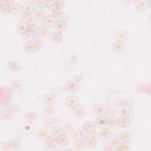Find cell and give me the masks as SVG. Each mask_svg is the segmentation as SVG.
I'll list each match as a JSON object with an SVG mask.
<instances>
[{
  "mask_svg": "<svg viewBox=\"0 0 151 151\" xmlns=\"http://www.w3.org/2000/svg\"><path fill=\"white\" fill-rule=\"evenodd\" d=\"M40 48V45L37 42L33 41L31 42H25L22 45V50L27 54H31L38 51Z\"/></svg>",
  "mask_w": 151,
  "mask_h": 151,
  "instance_id": "obj_1",
  "label": "cell"
},
{
  "mask_svg": "<svg viewBox=\"0 0 151 151\" xmlns=\"http://www.w3.org/2000/svg\"><path fill=\"white\" fill-rule=\"evenodd\" d=\"M45 142V147H47V149H53L57 146V145H58L57 136L52 134L50 135L49 134Z\"/></svg>",
  "mask_w": 151,
  "mask_h": 151,
  "instance_id": "obj_2",
  "label": "cell"
},
{
  "mask_svg": "<svg viewBox=\"0 0 151 151\" xmlns=\"http://www.w3.org/2000/svg\"><path fill=\"white\" fill-rule=\"evenodd\" d=\"M65 104L70 108L74 109L78 105H79L80 100L78 97L76 95H70L66 99L65 101Z\"/></svg>",
  "mask_w": 151,
  "mask_h": 151,
  "instance_id": "obj_3",
  "label": "cell"
},
{
  "mask_svg": "<svg viewBox=\"0 0 151 151\" xmlns=\"http://www.w3.org/2000/svg\"><path fill=\"white\" fill-rule=\"evenodd\" d=\"M65 88L71 93H76L79 90L80 86L77 81L73 79H70L66 82Z\"/></svg>",
  "mask_w": 151,
  "mask_h": 151,
  "instance_id": "obj_4",
  "label": "cell"
},
{
  "mask_svg": "<svg viewBox=\"0 0 151 151\" xmlns=\"http://www.w3.org/2000/svg\"><path fill=\"white\" fill-rule=\"evenodd\" d=\"M134 4L136 9L137 11H145L149 8L150 2L149 1L139 0V1H135L134 2Z\"/></svg>",
  "mask_w": 151,
  "mask_h": 151,
  "instance_id": "obj_5",
  "label": "cell"
},
{
  "mask_svg": "<svg viewBox=\"0 0 151 151\" xmlns=\"http://www.w3.org/2000/svg\"><path fill=\"white\" fill-rule=\"evenodd\" d=\"M99 138L102 140H108L111 136V129L107 127H101L98 132Z\"/></svg>",
  "mask_w": 151,
  "mask_h": 151,
  "instance_id": "obj_6",
  "label": "cell"
},
{
  "mask_svg": "<svg viewBox=\"0 0 151 151\" xmlns=\"http://www.w3.org/2000/svg\"><path fill=\"white\" fill-rule=\"evenodd\" d=\"M50 34V29L45 26L40 27L39 29L36 32L37 36L42 40H45L49 37V35Z\"/></svg>",
  "mask_w": 151,
  "mask_h": 151,
  "instance_id": "obj_7",
  "label": "cell"
},
{
  "mask_svg": "<svg viewBox=\"0 0 151 151\" xmlns=\"http://www.w3.org/2000/svg\"><path fill=\"white\" fill-rule=\"evenodd\" d=\"M63 35L61 32H58L57 31H54L50 32L49 35L50 40L51 42L54 44H58L63 40Z\"/></svg>",
  "mask_w": 151,
  "mask_h": 151,
  "instance_id": "obj_8",
  "label": "cell"
},
{
  "mask_svg": "<svg viewBox=\"0 0 151 151\" xmlns=\"http://www.w3.org/2000/svg\"><path fill=\"white\" fill-rule=\"evenodd\" d=\"M57 100V97L54 93H49L45 94L42 97V101L46 105H53Z\"/></svg>",
  "mask_w": 151,
  "mask_h": 151,
  "instance_id": "obj_9",
  "label": "cell"
},
{
  "mask_svg": "<svg viewBox=\"0 0 151 151\" xmlns=\"http://www.w3.org/2000/svg\"><path fill=\"white\" fill-rule=\"evenodd\" d=\"M116 41L124 42L129 40V33L124 30H118L116 32Z\"/></svg>",
  "mask_w": 151,
  "mask_h": 151,
  "instance_id": "obj_10",
  "label": "cell"
},
{
  "mask_svg": "<svg viewBox=\"0 0 151 151\" xmlns=\"http://www.w3.org/2000/svg\"><path fill=\"white\" fill-rule=\"evenodd\" d=\"M107 111V108L105 105L98 103L93 107V113L97 116H104Z\"/></svg>",
  "mask_w": 151,
  "mask_h": 151,
  "instance_id": "obj_11",
  "label": "cell"
},
{
  "mask_svg": "<svg viewBox=\"0 0 151 151\" xmlns=\"http://www.w3.org/2000/svg\"><path fill=\"white\" fill-rule=\"evenodd\" d=\"M120 116L132 121L134 118V112L130 108L123 107L120 110Z\"/></svg>",
  "mask_w": 151,
  "mask_h": 151,
  "instance_id": "obj_12",
  "label": "cell"
},
{
  "mask_svg": "<svg viewBox=\"0 0 151 151\" xmlns=\"http://www.w3.org/2000/svg\"><path fill=\"white\" fill-rule=\"evenodd\" d=\"M32 17L34 19H36L37 21H40L43 20V19L45 18V17L47 15L44 9H41L40 8H37L34 10V11L32 14Z\"/></svg>",
  "mask_w": 151,
  "mask_h": 151,
  "instance_id": "obj_13",
  "label": "cell"
},
{
  "mask_svg": "<svg viewBox=\"0 0 151 151\" xmlns=\"http://www.w3.org/2000/svg\"><path fill=\"white\" fill-rule=\"evenodd\" d=\"M55 22L56 19L54 18V17L52 15L50 14L47 15L42 21L43 26H45L48 28L51 27H54Z\"/></svg>",
  "mask_w": 151,
  "mask_h": 151,
  "instance_id": "obj_14",
  "label": "cell"
},
{
  "mask_svg": "<svg viewBox=\"0 0 151 151\" xmlns=\"http://www.w3.org/2000/svg\"><path fill=\"white\" fill-rule=\"evenodd\" d=\"M35 6L34 2L31 1H27L21 5V11L22 12H25L32 14V12L35 9Z\"/></svg>",
  "mask_w": 151,
  "mask_h": 151,
  "instance_id": "obj_15",
  "label": "cell"
},
{
  "mask_svg": "<svg viewBox=\"0 0 151 151\" xmlns=\"http://www.w3.org/2000/svg\"><path fill=\"white\" fill-rule=\"evenodd\" d=\"M73 114L75 117L81 118L86 115V111L83 106L79 104L73 109Z\"/></svg>",
  "mask_w": 151,
  "mask_h": 151,
  "instance_id": "obj_16",
  "label": "cell"
},
{
  "mask_svg": "<svg viewBox=\"0 0 151 151\" xmlns=\"http://www.w3.org/2000/svg\"><path fill=\"white\" fill-rule=\"evenodd\" d=\"M54 27L55 28V31L62 33L67 27V22L64 19H57L56 20Z\"/></svg>",
  "mask_w": 151,
  "mask_h": 151,
  "instance_id": "obj_17",
  "label": "cell"
},
{
  "mask_svg": "<svg viewBox=\"0 0 151 151\" xmlns=\"http://www.w3.org/2000/svg\"><path fill=\"white\" fill-rule=\"evenodd\" d=\"M131 121L128 119L119 116L116 119V123L117 126H119L120 128H126L130 124Z\"/></svg>",
  "mask_w": 151,
  "mask_h": 151,
  "instance_id": "obj_18",
  "label": "cell"
},
{
  "mask_svg": "<svg viewBox=\"0 0 151 151\" xmlns=\"http://www.w3.org/2000/svg\"><path fill=\"white\" fill-rule=\"evenodd\" d=\"M49 136V133L47 128L41 127L39 129L36 133V137L40 140H45Z\"/></svg>",
  "mask_w": 151,
  "mask_h": 151,
  "instance_id": "obj_19",
  "label": "cell"
},
{
  "mask_svg": "<svg viewBox=\"0 0 151 151\" xmlns=\"http://www.w3.org/2000/svg\"><path fill=\"white\" fill-rule=\"evenodd\" d=\"M57 141L58 146L64 147L69 143V137L65 133H64L57 136Z\"/></svg>",
  "mask_w": 151,
  "mask_h": 151,
  "instance_id": "obj_20",
  "label": "cell"
},
{
  "mask_svg": "<svg viewBox=\"0 0 151 151\" xmlns=\"http://www.w3.org/2000/svg\"><path fill=\"white\" fill-rule=\"evenodd\" d=\"M109 143L111 146L113 150H117L118 149V146L121 142V140L119 138V136L117 135H114L110 137Z\"/></svg>",
  "mask_w": 151,
  "mask_h": 151,
  "instance_id": "obj_21",
  "label": "cell"
},
{
  "mask_svg": "<svg viewBox=\"0 0 151 151\" xmlns=\"http://www.w3.org/2000/svg\"><path fill=\"white\" fill-rule=\"evenodd\" d=\"M12 116H14L12 113V112L11 111V110H9V108H6V109H4V110H2L1 113V117L2 120H3L4 122H8L9 120H11V119L12 118Z\"/></svg>",
  "mask_w": 151,
  "mask_h": 151,
  "instance_id": "obj_22",
  "label": "cell"
},
{
  "mask_svg": "<svg viewBox=\"0 0 151 151\" xmlns=\"http://www.w3.org/2000/svg\"><path fill=\"white\" fill-rule=\"evenodd\" d=\"M28 30V23L21 21L18 23L17 25V31L18 33L23 35L25 32H26Z\"/></svg>",
  "mask_w": 151,
  "mask_h": 151,
  "instance_id": "obj_23",
  "label": "cell"
},
{
  "mask_svg": "<svg viewBox=\"0 0 151 151\" xmlns=\"http://www.w3.org/2000/svg\"><path fill=\"white\" fill-rule=\"evenodd\" d=\"M96 127V126L94 122L92 121H86L83 124V129L87 133H89L95 130Z\"/></svg>",
  "mask_w": 151,
  "mask_h": 151,
  "instance_id": "obj_24",
  "label": "cell"
},
{
  "mask_svg": "<svg viewBox=\"0 0 151 151\" xmlns=\"http://www.w3.org/2000/svg\"><path fill=\"white\" fill-rule=\"evenodd\" d=\"M124 48V45L123 42L116 41L111 46V50L113 52L116 53H119L121 52Z\"/></svg>",
  "mask_w": 151,
  "mask_h": 151,
  "instance_id": "obj_25",
  "label": "cell"
},
{
  "mask_svg": "<svg viewBox=\"0 0 151 151\" xmlns=\"http://www.w3.org/2000/svg\"><path fill=\"white\" fill-rule=\"evenodd\" d=\"M36 35V32L28 29L22 35V37L25 42H31L34 40Z\"/></svg>",
  "mask_w": 151,
  "mask_h": 151,
  "instance_id": "obj_26",
  "label": "cell"
},
{
  "mask_svg": "<svg viewBox=\"0 0 151 151\" xmlns=\"http://www.w3.org/2000/svg\"><path fill=\"white\" fill-rule=\"evenodd\" d=\"M119 138L121 142H129L132 139V134L129 131L124 130L122 131L119 134Z\"/></svg>",
  "mask_w": 151,
  "mask_h": 151,
  "instance_id": "obj_27",
  "label": "cell"
},
{
  "mask_svg": "<svg viewBox=\"0 0 151 151\" xmlns=\"http://www.w3.org/2000/svg\"><path fill=\"white\" fill-rule=\"evenodd\" d=\"M25 118L27 122L32 123L37 120L38 118V114L34 111H29L26 113Z\"/></svg>",
  "mask_w": 151,
  "mask_h": 151,
  "instance_id": "obj_28",
  "label": "cell"
},
{
  "mask_svg": "<svg viewBox=\"0 0 151 151\" xmlns=\"http://www.w3.org/2000/svg\"><path fill=\"white\" fill-rule=\"evenodd\" d=\"M28 26L29 30L35 32H36L37 30L39 29V28L40 27L38 21H37L34 18H32L31 20H30L28 22Z\"/></svg>",
  "mask_w": 151,
  "mask_h": 151,
  "instance_id": "obj_29",
  "label": "cell"
},
{
  "mask_svg": "<svg viewBox=\"0 0 151 151\" xmlns=\"http://www.w3.org/2000/svg\"><path fill=\"white\" fill-rule=\"evenodd\" d=\"M20 11H21V5L19 4L13 2L9 4V12L11 14H15L18 13Z\"/></svg>",
  "mask_w": 151,
  "mask_h": 151,
  "instance_id": "obj_30",
  "label": "cell"
},
{
  "mask_svg": "<svg viewBox=\"0 0 151 151\" xmlns=\"http://www.w3.org/2000/svg\"><path fill=\"white\" fill-rule=\"evenodd\" d=\"M9 142L11 150H17L20 149L21 147V142L19 139H12Z\"/></svg>",
  "mask_w": 151,
  "mask_h": 151,
  "instance_id": "obj_31",
  "label": "cell"
},
{
  "mask_svg": "<svg viewBox=\"0 0 151 151\" xmlns=\"http://www.w3.org/2000/svg\"><path fill=\"white\" fill-rule=\"evenodd\" d=\"M73 148L76 150H83L86 149L84 141L81 139L75 140L73 143Z\"/></svg>",
  "mask_w": 151,
  "mask_h": 151,
  "instance_id": "obj_32",
  "label": "cell"
},
{
  "mask_svg": "<svg viewBox=\"0 0 151 151\" xmlns=\"http://www.w3.org/2000/svg\"><path fill=\"white\" fill-rule=\"evenodd\" d=\"M97 140L94 139H85V145L86 148L88 149H93L96 147L97 145Z\"/></svg>",
  "mask_w": 151,
  "mask_h": 151,
  "instance_id": "obj_33",
  "label": "cell"
},
{
  "mask_svg": "<svg viewBox=\"0 0 151 151\" xmlns=\"http://www.w3.org/2000/svg\"><path fill=\"white\" fill-rule=\"evenodd\" d=\"M70 137L74 141L77 140H80V139H81V138L83 137V133L80 130H73L70 132Z\"/></svg>",
  "mask_w": 151,
  "mask_h": 151,
  "instance_id": "obj_34",
  "label": "cell"
},
{
  "mask_svg": "<svg viewBox=\"0 0 151 151\" xmlns=\"http://www.w3.org/2000/svg\"><path fill=\"white\" fill-rule=\"evenodd\" d=\"M106 119L107 118L104 116H97L94 121L96 126L99 127L104 126L106 123Z\"/></svg>",
  "mask_w": 151,
  "mask_h": 151,
  "instance_id": "obj_35",
  "label": "cell"
},
{
  "mask_svg": "<svg viewBox=\"0 0 151 151\" xmlns=\"http://www.w3.org/2000/svg\"><path fill=\"white\" fill-rule=\"evenodd\" d=\"M0 11L4 15H7L9 12V5L6 3V1L0 2Z\"/></svg>",
  "mask_w": 151,
  "mask_h": 151,
  "instance_id": "obj_36",
  "label": "cell"
},
{
  "mask_svg": "<svg viewBox=\"0 0 151 151\" xmlns=\"http://www.w3.org/2000/svg\"><path fill=\"white\" fill-rule=\"evenodd\" d=\"M105 126L110 129H115L116 127L117 126L116 123V119H114V117H109L107 118Z\"/></svg>",
  "mask_w": 151,
  "mask_h": 151,
  "instance_id": "obj_37",
  "label": "cell"
},
{
  "mask_svg": "<svg viewBox=\"0 0 151 151\" xmlns=\"http://www.w3.org/2000/svg\"><path fill=\"white\" fill-rule=\"evenodd\" d=\"M51 133L56 136H58L60 134L65 133L64 128L59 126H54L51 128Z\"/></svg>",
  "mask_w": 151,
  "mask_h": 151,
  "instance_id": "obj_38",
  "label": "cell"
},
{
  "mask_svg": "<svg viewBox=\"0 0 151 151\" xmlns=\"http://www.w3.org/2000/svg\"><path fill=\"white\" fill-rule=\"evenodd\" d=\"M52 15L54 17V18L57 20V19H61V18L63 17L64 15V11L63 9H60V8H56L55 9H54L52 11Z\"/></svg>",
  "mask_w": 151,
  "mask_h": 151,
  "instance_id": "obj_39",
  "label": "cell"
},
{
  "mask_svg": "<svg viewBox=\"0 0 151 151\" xmlns=\"http://www.w3.org/2000/svg\"><path fill=\"white\" fill-rule=\"evenodd\" d=\"M33 18L32 15L31 13L25 12H22L21 14V19L22 21L28 22L30 20H31Z\"/></svg>",
  "mask_w": 151,
  "mask_h": 151,
  "instance_id": "obj_40",
  "label": "cell"
},
{
  "mask_svg": "<svg viewBox=\"0 0 151 151\" xmlns=\"http://www.w3.org/2000/svg\"><path fill=\"white\" fill-rule=\"evenodd\" d=\"M86 139H94V140H97L99 139L98 132H96V130L92 131L91 132L87 133V134L86 135Z\"/></svg>",
  "mask_w": 151,
  "mask_h": 151,
  "instance_id": "obj_41",
  "label": "cell"
},
{
  "mask_svg": "<svg viewBox=\"0 0 151 151\" xmlns=\"http://www.w3.org/2000/svg\"><path fill=\"white\" fill-rule=\"evenodd\" d=\"M44 112L46 115H52L54 112V106L52 105H46L44 109Z\"/></svg>",
  "mask_w": 151,
  "mask_h": 151,
  "instance_id": "obj_42",
  "label": "cell"
},
{
  "mask_svg": "<svg viewBox=\"0 0 151 151\" xmlns=\"http://www.w3.org/2000/svg\"><path fill=\"white\" fill-rule=\"evenodd\" d=\"M130 149V146L129 145L128 142H121L118 146V150H129Z\"/></svg>",
  "mask_w": 151,
  "mask_h": 151,
  "instance_id": "obj_43",
  "label": "cell"
},
{
  "mask_svg": "<svg viewBox=\"0 0 151 151\" xmlns=\"http://www.w3.org/2000/svg\"><path fill=\"white\" fill-rule=\"evenodd\" d=\"M8 67L11 71H16L19 68V64L16 62H9L8 64Z\"/></svg>",
  "mask_w": 151,
  "mask_h": 151,
  "instance_id": "obj_44",
  "label": "cell"
},
{
  "mask_svg": "<svg viewBox=\"0 0 151 151\" xmlns=\"http://www.w3.org/2000/svg\"><path fill=\"white\" fill-rule=\"evenodd\" d=\"M47 8H48V9H49L50 11H53L56 8H57L56 1H54V0L48 1Z\"/></svg>",
  "mask_w": 151,
  "mask_h": 151,
  "instance_id": "obj_45",
  "label": "cell"
},
{
  "mask_svg": "<svg viewBox=\"0 0 151 151\" xmlns=\"http://www.w3.org/2000/svg\"><path fill=\"white\" fill-rule=\"evenodd\" d=\"M48 1L47 0H38L36 1V4L37 5L38 8H41V9H44L47 8V4H48Z\"/></svg>",
  "mask_w": 151,
  "mask_h": 151,
  "instance_id": "obj_46",
  "label": "cell"
},
{
  "mask_svg": "<svg viewBox=\"0 0 151 151\" xmlns=\"http://www.w3.org/2000/svg\"><path fill=\"white\" fill-rule=\"evenodd\" d=\"M54 124H55V121L54 119H47L44 123V127L47 129L52 128L53 126H54Z\"/></svg>",
  "mask_w": 151,
  "mask_h": 151,
  "instance_id": "obj_47",
  "label": "cell"
},
{
  "mask_svg": "<svg viewBox=\"0 0 151 151\" xmlns=\"http://www.w3.org/2000/svg\"><path fill=\"white\" fill-rule=\"evenodd\" d=\"M22 84H21L19 82H15L14 83L13 85H12V90L13 91L19 93L22 90Z\"/></svg>",
  "mask_w": 151,
  "mask_h": 151,
  "instance_id": "obj_48",
  "label": "cell"
},
{
  "mask_svg": "<svg viewBox=\"0 0 151 151\" xmlns=\"http://www.w3.org/2000/svg\"><path fill=\"white\" fill-rule=\"evenodd\" d=\"M34 129L32 123H29V122H26L24 124V127H23V129L25 130V132H31Z\"/></svg>",
  "mask_w": 151,
  "mask_h": 151,
  "instance_id": "obj_49",
  "label": "cell"
},
{
  "mask_svg": "<svg viewBox=\"0 0 151 151\" xmlns=\"http://www.w3.org/2000/svg\"><path fill=\"white\" fill-rule=\"evenodd\" d=\"M1 149L2 150L6 151L11 150V147L9 142L4 141L1 143Z\"/></svg>",
  "mask_w": 151,
  "mask_h": 151,
  "instance_id": "obj_50",
  "label": "cell"
},
{
  "mask_svg": "<svg viewBox=\"0 0 151 151\" xmlns=\"http://www.w3.org/2000/svg\"><path fill=\"white\" fill-rule=\"evenodd\" d=\"M8 108L9 109L13 115H17L19 112V108L16 105H11Z\"/></svg>",
  "mask_w": 151,
  "mask_h": 151,
  "instance_id": "obj_51",
  "label": "cell"
},
{
  "mask_svg": "<svg viewBox=\"0 0 151 151\" xmlns=\"http://www.w3.org/2000/svg\"><path fill=\"white\" fill-rule=\"evenodd\" d=\"M56 4H57V6L58 8L63 9V8L65 6V3L62 0H57L56 1Z\"/></svg>",
  "mask_w": 151,
  "mask_h": 151,
  "instance_id": "obj_52",
  "label": "cell"
},
{
  "mask_svg": "<svg viewBox=\"0 0 151 151\" xmlns=\"http://www.w3.org/2000/svg\"><path fill=\"white\" fill-rule=\"evenodd\" d=\"M103 149L104 150H113V148L110 143H106L103 146Z\"/></svg>",
  "mask_w": 151,
  "mask_h": 151,
  "instance_id": "obj_53",
  "label": "cell"
},
{
  "mask_svg": "<svg viewBox=\"0 0 151 151\" xmlns=\"http://www.w3.org/2000/svg\"><path fill=\"white\" fill-rule=\"evenodd\" d=\"M74 150V148H71V147L65 148V149H64V150Z\"/></svg>",
  "mask_w": 151,
  "mask_h": 151,
  "instance_id": "obj_54",
  "label": "cell"
}]
</instances>
